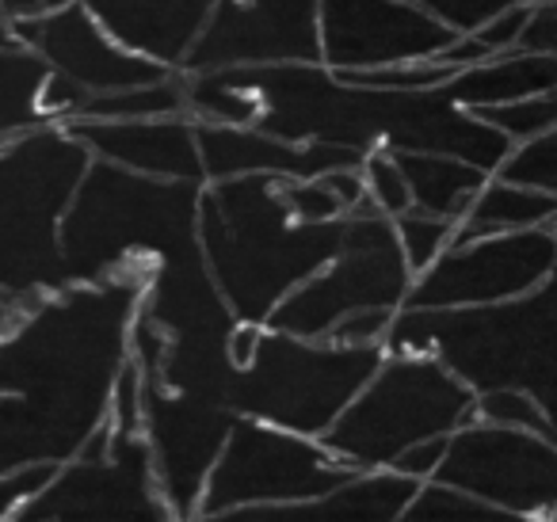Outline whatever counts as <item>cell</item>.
Returning <instances> with one entry per match:
<instances>
[{
  "mask_svg": "<svg viewBox=\"0 0 557 522\" xmlns=\"http://www.w3.org/2000/svg\"><path fill=\"white\" fill-rule=\"evenodd\" d=\"M146 283H73L0 336V473L65 465L108 423Z\"/></svg>",
  "mask_w": 557,
  "mask_h": 522,
  "instance_id": "cell-1",
  "label": "cell"
},
{
  "mask_svg": "<svg viewBox=\"0 0 557 522\" xmlns=\"http://www.w3.org/2000/svg\"><path fill=\"white\" fill-rule=\"evenodd\" d=\"M252 103V123L290 141H325L356 153L371 149H432L496 172L516 141L481 115L458 108L440 88L348 85L325 62L218 70Z\"/></svg>",
  "mask_w": 557,
  "mask_h": 522,
  "instance_id": "cell-2",
  "label": "cell"
},
{
  "mask_svg": "<svg viewBox=\"0 0 557 522\" xmlns=\"http://www.w3.org/2000/svg\"><path fill=\"white\" fill-rule=\"evenodd\" d=\"M348 214L306 222L287 199V176L207 179L199 195V240L207 268L237 321L268 324L295 286L344 245Z\"/></svg>",
  "mask_w": 557,
  "mask_h": 522,
  "instance_id": "cell-3",
  "label": "cell"
},
{
  "mask_svg": "<svg viewBox=\"0 0 557 522\" xmlns=\"http://www.w3.org/2000/svg\"><path fill=\"white\" fill-rule=\"evenodd\" d=\"M207 179L141 176L92 157L62 222L70 283L146 278L157 263L207 260L199 195Z\"/></svg>",
  "mask_w": 557,
  "mask_h": 522,
  "instance_id": "cell-4",
  "label": "cell"
},
{
  "mask_svg": "<svg viewBox=\"0 0 557 522\" xmlns=\"http://www.w3.org/2000/svg\"><path fill=\"white\" fill-rule=\"evenodd\" d=\"M386 351H428L478 393L516 385L549 415L557 443V268L539 290L496 306L397 309Z\"/></svg>",
  "mask_w": 557,
  "mask_h": 522,
  "instance_id": "cell-5",
  "label": "cell"
},
{
  "mask_svg": "<svg viewBox=\"0 0 557 522\" xmlns=\"http://www.w3.org/2000/svg\"><path fill=\"white\" fill-rule=\"evenodd\" d=\"M92 164L65 123H42L0 141V290L20 306L65 290L62 222Z\"/></svg>",
  "mask_w": 557,
  "mask_h": 522,
  "instance_id": "cell-6",
  "label": "cell"
},
{
  "mask_svg": "<svg viewBox=\"0 0 557 522\" xmlns=\"http://www.w3.org/2000/svg\"><path fill=\"white\" fill-rule=\"evenodd\" d=\"M478 420V389L428 351H386L321 443L356 469L394 465L409 446Z\"/></svg>",
  "mask_w": 557,
  "mask_h": 522,
  "instance_id": "cell-7",
  "label": "cell"
},
{
  "mask_svg": "<svg viewBox=\"0 0 557 522\" xmlns=\"http://www.w3.org/2000/svg\"><path fill=\"white\" fill-rule=\"evenodd\" d=\"M382 355V344L351 347L263 324L252 362L233 370L230 408L237 415L321 438L379 370Z\"/></svg>",
  "mask_w": 557,
  "mask_h": 522,
  "instance_id": "cell-8",
  "label": "cell"
},
{
  "mask_svg": "<svg viewBox=\"0 0 557 522\" xmlns=\"http://www.w3.org/2000/svg\"><path fill=\"white\" fill-rule=\"evenodd\" d=\"M359 469L336 458L321 438L298 435L268 420L237 415L202 488L199 522H222L230 511L263 504H295L336 488Z\"/></svg>",
  "mask_w": 557,
  "mask_h": 522,
  "instance_id": "cell-9",
  "label": "cell"
},
{
  "mask_svg": "<svg viewBox=\"0 0 557 522\" xmlns=\"http://www.w3.org/2000/svg\"><path fill=\"white\" fill-rule=\"evenodd\" d=\"M412 268L401 252L394 217L363 202L348 214L344 245L321 271L278 301L271 328L325 339L336 321L359 309H401L412 290Z\"/></svg>",
  "mask_w": 557,
  "mask_h": 522,
  "instance_id": "cell-10",
  "label": "cell"
},
{
  "mask_svg": "<svg viewBox=\"0 0 557 522\" xmlns=\"http://www.w3.org/2000/svg\"><path fill=\"white\" fill-rule=\"evenodd\" d=\"M169 522L172 511L157 488L146 431L103 423L85 450L58 465L50 484L16 514V522Z\"/></svg>",
  "mask_w": 557,
  "mask_h": 522,
  "instance_id": "cell-11",
  "label": "cell"
},
{
  "mask_svg": "<svg viewBox=\"0 0 557 522\" xmlns=\"http://www.w3.org/2000/svg\"><path fill=\"white\" fill-rule=\"evenodd\" d=\"M435 481L488 499L511 519H549L557 504V443L542 431L470 420L447 438Z\"/></svg>",
  "mask_w": 557,
  "mask_h": 522,
  "instance_id": "cell-12",
  "label": "cell"
},
{
  "mask_svg": "<svg viewBox=\"0 0 557 522\" xmlns=\"http://www.w3.org/2000/svg\"><path fill=\"white\" fill-rule=\"evenodd\" d=\"M557 268V233L549 225L450 240V248L412 278L401 309L496 306L539 290Z\"/></svg>",
  "mask_w": 557,
  "mask_h": 522,
  "instance_id": "cell-13",
  "label": "cell"
},
{
  "mask_svg": "<svg viewBox=\"0 0 557 522\" xmlns=\"http://www.w3.org/2000/svg\"><path fill=\"white\" fill-rule=\"evenodd\" d=\"M321 0H218L184 73L321 62Z\"/></svg>",
  "mask_w": 557,
  "mask_h": 522,
  "instance_id": "cell-14",
  "label": "cell"
},
{
  "mask_svg": "<svg viewBox=\"0 0 557 522\" xmlns=\"http://www.w3.org/2000/svg\"><path fill=\"white\" fill-rule=\"evenodd\" d=\"M237 412L191 393L141 377V431L153 450V473L172 519H195L202 488L230 438Z\"/></svg>",
  "mask_w": 557,
  "mask_h": 522,
  "instance_id": "cell-15",
  "label": "cell"
},
{
  "mask_svg": "<svg viewBox=\"0 0 557 522\" xmlns=\"http://www.w3.org/2000/svg\"><path fill=\"white\" fill-rule=\"evenodd\" d=\"M16 32L50 65V73L85 88L88 96L138 88L172 73V65L157 62L149 54H138L126 42H119L85 0H73V4H62V9H47L32 20H20Z\"/></svg>",
  "mask_w": 557,
  "mask_h": 522,
  "instance_id": "cell-16",
  "label": "cell"
},
{
  "mask_svg": "<svg viewBox=\"0 0 557 522\" xmlns=\"http://www.w3.org/2000/svg\"><path fill=\"white\" fill-rule=\"evenodd\" d=\"M455 39L420 0H321V62L336 73L435 58Z\"/></svg>",
  "mask_w": 557,
  "mask_h": 522,
  "instance_id": "cell-17",
  "label": "cell"
},
{
  "mask_svg": "<svg viewBox=\"0 0 557 522\" xmlns=\"http://www.w3.org/2000/svg\"><path fill=\"white\" fill-rule=\"evenodd\" d=\"M195 130H199V153H202L207 179L252 176V172L313 179L333 169H344V164H363V157H367L344 146H325V141L278 138V134L263 130V126L207 123V119H195Z\"/></svg>",
  "mask_w": 557,
  "mask_h": 522,
  "instance_id": "cell-18",
  "label": "cell"
},
{
  "mask_svg": "<svg viewBox=\"0 0 557 522\" xmlns=\"http://www.w3.org/2000/svg\"><path fill=\"white\" fill-rule=\"evenodd\" d=\"M92 157L123 164L141 176L161 179H207L199 153L195 115L164 119H77L65 123Z\"/></svg>",
  "mask_w": 557,
  "mask_h": 522,
  "instance_id": "cell-19",
  "label": "cell"
},
{
  "mask_svg": "<svg viewBox=\"0 0 557 522\" xmlns=\"http://www.w3.org/2000/svg\"><path fill=\"white\" fill-rule=\"evenodd\" d=\"M417 476L401 473L394 465L382 469H359L336 488L321 492L310 499H295V504H263V507H240L230 511L222 522H397L405 519L412 496L420 492Z\"/></svg>",
  "mask_w": 557,
  "mask_h": 522,
  "instance_id": "cell-20",
  "label": "cell"
},
{
  "mask_svg": "<svg viewBox=\"0 0 557 522\" xmlns=\"http://www.w3.org/2000/svg\"><path fill=\"white\" fill-rule=\"evenodd\" d=\"M85 4L119 42L180 70L218 0H85Z\"/></svg>",
  "mask_w": 557,
  "mask_h": 522,
  "instance_id": "cell-21",
  "label": "cell"
},
{
  "mask_svg": "<svg viewBox=\"0 0 557 522\" xmlns=\"http://www.w3.org/2000/svg\"><path fill=\"white\" fill-rule=\"evenodd\" d=\"M557 85V54L546 50H504L478 65H466L443 85V92L466 111L504 108V103L527 100Z\"/></svg>",
  "mask_w": 557,
  "mask_h": 522,
  "instance_id": "cell-22",
  "label": "cell"
},
{
  "mask_svg": "<svg viewBox=\"0 0 557 522\" xmlns=\"http://www.w3.org/2000/svg\"><path fill=\"white\" fill-rule=\"evenodd\" d=\"M405 179H409L412 207L428 214L455 217L462 222L470 202L485 187L493 172L478 169L473 161H462L455 153H432V149H394Z\"/></svg>",
  "mask_w": 557,
  "mask_h": 522,
  "instance_id": "cell-23",
  "label": "cell"
},
{
  "mask_svg": "<svg viewBox=\"0 0 557 522\" xmlns=\"http://www.w3.org/2000/svg\"><path fill=\"white\" fill-rule=\"evenodd\" d=\"M557 217V195L542 191L531 184H516V179L488 176L478 199L470 202L466 217L458 222L455 240L488 237V233H511V229H534V225H549Z\"/></svg>",
  "mask_w": 557,
  "mask_h": 522,
  "instance_id": "cell-24",
  "label": "cell"
},
{
  "mask_svg": "<svg viewBox=\"0 0 557 522\" xmlns=\"http://www.w3.org/2000/svg\"><path fill=\"white\" fill-rule=\"evenodd\" d=\"M50 65L24 39H0V141L54 119L42 111Z\"/></svg>",
  "mask_w": 557,
  "mask_h": 522,
  "instance_id": "cell-25",
  "label": "cell"
},
{
  "mask_svg": "<svg viewBox=\"0 0 557 522\" xmlns=\"http://www.w3.org/2000/svg\"><path fill=\"white\" fill-rule=\"evenodd\" d=\"M164 115H191L184 70H172L169 77L149 80V85L138 88L88 96L77 119H164ZM77 119H70V123H77Z\"/></svg>",
  "mask_w": 557,
  "mask_h": 522,
  "instance_id": "cell-26",
  "label": "cell"
},
{
  "mask_svg": "<svg viewBox=\"0 0 557 522\" xmlns=\"http://www.w3.org/2000/svg\"><path fill=\"white\" fill-rule=\"evenodd\" d=\"M401 522H516V519L508 511H500V507H493L488 499L432 476V481L420 484V492L412 496Z\"/></svg>",
  "mask_w": 557,
  "mask_h": 522,
  "instance_id": "cell-27",
  "label": "cell"
},
{
  "mask_svg": "<svg viewBox=\"0 0 557 522\" xmlns=\"http://www.w3.org/2000/svg\"><path fill=\"white\" fill-rule=\"evenodd\" d=\"M394 225H397V240H401V252H405V260H409L412 275L432 268V263L450 248L455 229H458L455 217L428 214V210H417V207L397 214Z\"/></svg>",
  "mask_w": 557,
  "mask_h": 522,
  "instance_id": "cell-28",
  "label": "cell"
},
{
  "mask_svg": "<svg viewBox=\"0 0 557 522\" xmlns=\"http://www.w3.org/2000/svg\"><path fill=\"white\" fill-rule=\"evenodd\" d=\"M473 115H481L488 126L508 134L511 141L539 138V134H546L557 126V85L539 96H527V100L504 103V108H481V111H473Z\"/></svg>",
  "mask_w": 557,
  "mask_h": 522,
  "instance_id": "cell-29",
  "label": "cell"
},
{
  "mask_svg": "<svg viewBox=\"0 0 557 522\" xmlns=\"http://www.w3.org/2000/svg\"><path fill=\"white\" fill-rule=\"evenodd\" d=\"M496 176L516 179V184H531L542 191L557 195V126L539 138L516 141L511 153L504 157V164L496 169Z\"/></svg>",
  "mask_w": 557,
  "mask_h": 522,
  "instance_id": "cell-30",
  "label": "cell"
},
{
  "mask_svg": "<svg viewBox=\"0 0 557 522\" xmlns=\"http://www.w3.org/2000/svg\"><path fill=\"white\" fill-rule=\"evenodd\" d=\"M363 179H367V199H371V207L382 210L386 217H397L412 207L409 179H405L394 149H371V153L363 157Z\"/></svg>",
  "mask_w": 557,
  "mask_h": 522,
  "instance_id": "cell-31",
  "label": "cell"
},
{
  "mask_svg": "<svg viewBox=\"0 0 557 522\" xmlns=\"http://www.w3.org/2000/svg\"><path fill=\"white\" fill-rule=\"evenodd\" d=\"M478 420L508 423V427H531V431L549 435L546 408H542L527 389H516V385H500V389L478 393Z\"/></svg>",
  "mask_w": 557,
  "mask_h": 522,
  "instance_id": "cell-32",
  "label": "cell"
},
{
  "mask_svg": "<svg viewBox=\"0 0 557 522\" xmlns=\"http://www.w3.org/2000/svg\"><path fill=\"white\" fill-rule=\"evenodd\" d=\"M440 24H447L455 35H473L511 4V0H420Z\"/></svg>",
  "mask_w": 557,
  "mask_h": 522,
  "instance_id": "cell-33",
  "label": "cell"
},
{
  "mask_svg": "<svg viewBox=\"0 0 557 522\" xmlns=\"http://www.w3.org/2000/svg\"><path fill=\"white\" fill-rule=\"evenodd\" d=\"M58 473V465L42 461V465H24L12 473H0V522L16 519L35 496L50 484V476Z\"/></svg>",
  "mask_w": 557,
  "mask_h": 522,
  "instance_id": "cell-34",
  "label": "cell"
},
{
  "mask_svg": "<svg viewBox=\"0 0 557 522\" xmlns=\"http://www.w3.org/2000/svg\"><path fill=\"white\" fill-rule=\"evenodd\" d=\"M287 199H290V207L298 210V217H306V222H333V217L348 214L344 202L329 191L321 176H313V179H290L287 176Z\"/></svg>",
  "mask_w": 557,
  "mask_h": 522,
  "instance_id": "cell-35",
  "label": "cell"
},
{
  "mask_svg": "<svg viewBox=\"0 0 557 522\" xmlns=\"http://www.w3.org/2000/svg\"><path fill=\"white\" fill-rule=\"evenodd\" d=\"M394 316H397V309H359V313H348L344 321H336L325 339L351 344V347H363V344L386 347V332H389V324H394Z\"/></svg>",
  "mask_w": 557,
  "mask_h": 522,
  "instance_id": "cell-36",
  "label": "cell"
},
{
  "mask_svg": "<svg viewBox=\"0 0 557 522\" xmlns=\"http://www.w3.org/2000/svg\"><path fill=\"white\" fill-rule=\"evenodd\" d=\"M531 9L534 4H508L504 12H496L481 32H473L481 42H485L493 54H504V50H516L519 39H523V27L531 20Z\"/></svg>",
  "mask_w": 557,
  "mask_h": 522,
  "instance_id": "cell-37",
  "label": "cell"
},
{
  "mask_svg": "<svg viewBox=\"0 0 557 522\" xmlns=\"http://www.w3.org/2000/svg\"><path fill=\"white\" fill-rule=\"evenodd\" d=\"M519 47L557 54V0H539V4H534Z\"/></svg>",
  "mask_w": 557,
  "mask_h": 522,
  "instance_id": "cell-38",
  "label": "cell"
},
{
  "mask_svg": "<svg viewBox=\"0 0 557 522\" xmlns=\"http://www.w3.org/2000/svg\"><path fill=\"white\" fill-rule=\"evenodd\" d=\"M447 438L450 435H435V438H424V443L409 446V450L394 461V469L417 476V481H432L435 469H440V461H443V453H447Z\"/></svg>",
  "mask_w": 557,
  "mask_h": 522,
  "instance_id": "cell-39",
  "label": "cell"
},
{
  "mask_svg": "<svg viewBox=\"0 0 557 522\" xmlns=\"http://www.w3.org/2000/svg\"><path fill=\"white\" fill-rule=\"evenodd\" d=\"M0 12H4L12 24H20V20H32V16H39V12H47V0H0Z\"/></svg>",
  "mask_w": 557,
  "mask_h": 522,
  "instance_id": "cell-40",
  "label": "cell"
},
{
  "mask_svg": "<svg viewBox=\"0 0 557 522\" xmlns=\"http://www.w3.org/2000/svg\"><path fill=\"white\" fill-rule=\"evenodd\" d=\"M20 313H24V306H20L16 298H9V294L0 290V336H4V332H9L12 324H16Z\"/></svg>",
  "mask_w": 557,
  "mask_h": 522,
  "instance_id": "cell-41",
  "label": "cell"
},
{
  "mask_svg": "<svg viewBox=\"0 0 557 522\" xmlns=\"http://www.w3.org/2000/svg\"><path fill=\"white\" fill-rule=\"evenodd\" d=\"M0 39H20V32H16V24H12L4 12H0Z\"/></svg>",
  "mask_w": 557,
  "mask_h": 522,
  "instance_id": "cell-42",
  "label": "cell"
},
{
  "mask_svg": "<svg viewBox=\"0 0 557 522\" xmlns=\"http://www.w3.org/2000/svg\"><path fill=\"white\" fill-rule=\"evenodd\" d=\"M62 4H73V0H47V9H62Z\"/></svg>",
  "mask_w": 557,
  "mask_h": 522,
  "instance_id": "cell-43",
  "label": "cell"
},
{
  "mask_svg": "<svg viewBox=\"0 0 557 522\" xmlns=\"http://www.w3.org/2000/svg\"><path fill=\"white\" fill-rule=\"evenodd\" d=\"M511 4H539V0H511Z\"/></svg>",
  "mask_w": 557,
  "mask_h": 522,
  "instance_id": "cell-44",
  "label": "cell"
},
{
  "mask_svg": "<svg viewBox=\"0 0 557 522\" xmlns=\"http://www.w3.org/2000/svg\"><path fill=\"white\" fill-rule=\"evenodd\" d=\"M549 519H554V522H557V504H554V511H549Z\"/></svg>",
  "mask_w": 557,
  "mask_h": 522,
  "instance_id": "cell-45",
  "label": "cell"
},
{
  "mask_svg": "<svg viewBox=\"0 0 557 522\" xmlns=\"http://www.w3.org/2000/svg\"><path fill=\"white\" fill-rule=\"evenodd\" d=\"M549 229H554V233H557V217H554V222H549Z\"/></svg>",
  "mask_w": 557,
  "mask_h": 522,
  "instance_id": "cell-46",
  "label": "cell"
}]
</instances>
